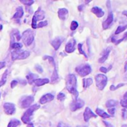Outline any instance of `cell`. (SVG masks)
Wrapping results in <instances>:
<instances>
[{"label":"cell","instance_id":"33","mask_svg":"<svg viewBox=\"0 0 127 127\" xmlns=\"http://www.w3.org/2000/svg\"><path fill=\"white\" fill-rule=\"evenodd\" d=\"M47 26V21H43V22H40L38 25H37V28H41Z\"/></svg>","mask_w":127,"mask_h":127},{"label":"cell","instance_id":"51","mask_svg":"<svg viewBox=\"0 0 127 127\" xmlns=\"http://www.w3.org/2000/svg\"><path fill=\"white\" fill-rule=\"evenodd\" d=\"M122 127H127V125H123Z\"/></svg>","mask_w":127,"mask_h":127},{"label":"cell","instance_id":"29","mask_svg":"<svg viewBox=\"0 0 127 127\" xmlns=\"http://www.w3.org/2000/svg\"><path fill=\"white\" fill-rule=\"evenodd\" d=\"M20 2L26 5H31L34 2V0H20Z\"/></svg>","mask_w":127,"mask_h":127},{"label":"cell","instance_id":"3","mask_svg":"<svg viewBox=\"0 0 127 127\" xmlns=\"http://www.w3.org/2000/svg\"><path fill=\"white\" fill-rule=\"evenodd\" d=\"M40 108V105L38 104H35L32 105L23 114V116L22 117V120L24 123H28L30 122L31 120V117L32 116L33 113L34 112V111L37 110Z\"/></svg>","mask_w":127,"mask_h":127},{"label":"cell","instance_id":"32","mask_svg":"<svg viewBox=\"0 0 127 127\" xmlns=\"http://www.w3.org/2000/svg\"><path fill=\"white\" fill-rule=\"evenodd\" d=\"M78 49H79V52L80 54L85 55V58H88L87 55L85 54V52L83 51V49H82V43H79V45H78Z\"/></svg>","mask_w":127,"mask_h":127},{"label":"cell","instance_id":"34","mask_svg":"<svg viewBox=\"0 0 127 127\" xmlns=\"http://www.w3.org/2000/svg\"><path fill=\"white\" fill-rule=\"evenodd\" d=\"M126 39H127V32H126V33L124 34V37H123V38H121V39H120L119 40L116 41V42H115V44H119L120 43H121L122 41H123V40H126Z\"/></svg>","mask_w":127,"mask_h":127},{"label":"cell","instance_id":"46","mask_svg":"<svg viewBox=\"0 0 127 127\" xmlns=\"http://www.w3.org/2000/svg\"><path fill=\"white\" fill-rule=\"evenodd\" d=\"M123 99H124L125 100H127V92L124 94V96H123Z\"/></svg>","mask_w":127,"mask_h":127},{"label":"cell","instance_id":"2","mask_svg":"<svg viewBox=\"0 0 127 127\" xmlns=\"http://www.w3.org/2000/svg\"><path fill=\"white\" fill-rule=\"evenodd\" d=\"M34 38V32L31 29L25 31L22 35V40L26 46H30Z\"/></svg>","mask_w":127,"mask_h":127},{"label":"cell","instance_id":"5","mask_svg":"<svg viewBox=\"0 0 127 127\" xmlns=\"http://www.w3.org/2000/svg\"><path fill=\"white\" fill-rule=\"evenodd\" d=\"M45 18V13L43 10L39 8L34 14L32 18V26L33 29H37V22L40 20H43Z\"/></svg>","mask_w":127,"mask_h":127},{"label":"cell","instance_id":"9","mask_svg":"<svg viewBox=\"0 0 127 127\" xmlns=\"http://www.w3.org/2000/svg\"><path fill=\"white\" fill-rule=\"evenodd\" d=\"M34 102V96H26L23 99L21 100V107L25 108H28L29 107L32 103Z\"/></svg>","mask_w":127,"mask_h":127},{"label":"cell","instance_id":"43","mask_svg":"<svg viewBox=\"0 0 127 127\" xmlns=\"http://www.w3.org/2000/svg\"><path fill=\"white\" fill-rule=\"evenodd\" d=\"M99 70H100L101 72L104 73H107V72H108V70H107L105 67H101L99 68Z\"/></svg>","mask_w":127,"mask_h":127},{"label":"cell","instance_id":"23","mask_svg":"<svg viewBox=\"0 0 127 127\" xmlns=\"http://www.w3.org/2000/svg\"><path fill=\"white\" fill-rule=\"evenodd\" d=\"M118 104V102L117 100H114V99H109L105 103V106L108 108H114V106H116Z\"/></svg>","mask_w":127,"mask_h":127},{"label":"cell","instance_id":"14","mask_svg":"<svg viewBox=\"0 0 127 127\" xmlns=\"http://www.w3.org/2000/svg\"><path fill=\"white\" fill-rule=\"evenodd\" d=\"M63 39H64L63 37H58L55 38V39L51 42L52 46L54 47V49H55V50H58V48L60 47L61 44L62 43V42H63V40H64Z\"/></svg>","mask_w":127,"mask_h":127},{"label":"cell","instance_id":"31","mask_svg":"<svg viewBox=\"0 0 127 127\" xmlns=\"http://www.w3.org/2000/svg\"><path fill=\"white\" fill-rule=\"evenodd\" d=\"M78 26H79V23L76 21H73L71 23V26H70V29L74 31L78 28Z\"/></svg>","mask_w":127,"mask_h":127},{"label":"cell","instance_id":"10","mask_svg":"<svg viewBox=\"0 0 127 127\" xmlns=\"http://www.w3.org/2000/svg\"><path fill=\"white\" fill-rule=\"evenodd\" d=\"M113 20H114L113 14H112L111 11L109 10V13H108V17H107V19H106V20L103 22V23H102V28H103V29H107L111 26V24L112 23Z\"/></svg>","mask_w":127,"mask_h":127},{"label":"cell","instance_id":"21","mask_svg":"<svg viewBox=\"0 0 127 127\" xmlns=\"http://www.w3.org/2000/svg\"><path fill=\"white\" fill-rule=\"evenodd\" d=\"M37 77H38V76H37V75H36V74H33V73H31V74H29V75L26 76V79H27V80H28L29 83L30 85H32V84H33V83H34V82L36 79H37Z\"/></svg>","mask_w":127,"mask_h":127},{"label":"cell","instance_id":"19","mask_svg":"<svg viewBox=\"0 0 127 127\" xmlns=\"http://www.w3.org/2000/svg\"><path fill=\"white\" fill-rule=\"evenodd\" d=\"M110 52H111V49H110V48L106 49L104 53H103V55L99 59V63H104V62L107 60V58H108V55H109V54H110Z\"/></svg>","mask_w":127,"mask_h":127},{"label":"cell","instance_id":"24","mask_svg":"<svg viewBox=\"0 0 127 127\" xmlns=\"http://www.w3.org/2000/svg\"><path fill=\"white\" fill-rule=\"evenodd\" d=\"M93 83V79L91 78H88V79H83V87L84 88H87L89 86H91Z\"/></svg>","mask_w":127,"mask_h":127},{"label":"cell","instance_id":"36","mask_svg":"<svg viewBox=\"0 0 127 127\" xmlns=\"http://www.w3.org/2000/svg\"><path fill=\"white\" fill-rule=\"evenodd\" d=\"M35 69H36V70H37L38 73H43V70L42 67H41L40 65H39V64L35 65Z\"/></svg>","mask_w":127,"mask_h":127},{"label":"cell","instance_id":"28","mask_svg":"<svg viewBox=\"0 0 127 127\" xmlns=\"http://www.w3.org/2000/svg\"><path fill=\"white\" fill-rule=\"evenodd\" d=\"M58 73H57V70L55 69V70H54V72H53V73H52V78H51V81H52V82H55V81L58 79Z\"/></svg>","mask_w":127,"mask_h":127},{"label":"cell","instance_id":"27","mask_svg":"<svg viewBox=\"0 0 127 127\" xmlns=\"http://www.w3.org/2000/svg\"><path fill=\"white\" fill-rule=\"evenodd\" d=\"M22 44L20 43H13V44H11V48L14 49H19L22 48Z\"/></svg>","mask_w":127,"mask_h":127},{"label":"cell","instance_id":"42","mask_svg":"<svg viewBox=\"0 0 127 127\" xmlns=\"http://www.w3.org/2000/svg\"><path fill=\"white\" fill-rule=\"evenodd\" d=\"M103 123H104V124L105 125L106 127H114V126L111 123H108L107 121H103Z\"/></svg>","mask_w":127,"mask_h":127},{"label":"cell","instance_id":"11","mask_svg":"<svg viewBox=\"0 0 127 127\" xmlns=\"http://www.w3.org/2000/svg\"><path fill=\"white\" fill-rule=\"evenodd\" d=\"M4 110L7 114H13L15 112V105L13 103L7 102L4 104Z\"/></svg>","mask_w":127,"mask_h":127},{"label":"cell","instance_id":"22","mask_svg":"<svg viewBox=\"0 0 127 127\" xmlns=\"http://www.w3.org/2000/svg\"><path fill=\"white\" fill-rule=\"evenodd\" d=\"M96 114H97L98 115H99V116L102 117V118H109V117H111L108 114H107L105 111H104L103 110H102V109H100V108H96Z\"/></svg>","mask_w":127,"mask_h":127},{"label":"cell","instance_id":"52","mask_svg":"<svg viewBox=\"0 0 127 127\" xmlns=\"http://www.w3.org/2000/svg\"><path fill=\"white\" fill-rule=\"evenodd\" d=\"M77 127H84V126H77Z\"/></svg>","mask_w":127,"mask_h":127},{"label":"cell","instance_id":"47","mask_svg":"<svg viewBox=\"0 0 127 127\" xmlns=\"http://www.w3.org/2000/svg\"><path fill=\"white\" fill-rule=\"evenodd\" d=\"M123 15H125V16L127 17V11H123Z\"/></svg>","mask_w":127,"mask_h":127},{"label":"cell","instance_id":"16","mask_svg":"<svg viewBox=\"0 0 127 127\" xmlns=\"http://www.w3.org/2000/svg\"><path fill=\"white\" fill-rule=\"evenodd\" d=\"M58 14V17L61 20H64L68 17V10L66 8H61V9H59Z\"/></svg>","mask_w":127,"mask_h":127},{"label":"cell","instance_id":"17","mask_svg":"<svg viewBox=\"0 0 127 127\" xmlns=\"http://www.w3.org/2000/svg\"><path fill=\"white\" fill-rule=\"evenodd\" d=\"M91 12L94 13L97 17H102L105 14V12L102 11V9L99 8V7H94V8H91Z\"/></svg>","mask_w":127,"mask_h":127},{"label":"cell","instance_id":"41","mask_svg":"<svg viewBox=\"0 0 127 127\" xmlns=\"http://www.w3.org/2000/svg\"><path fill=\"white\" fill-rule=\"evenodd\" d=\"M58 127H70L68 125L65 124V123H59L58 125Z\"/></svg>","mask_w":127,"mask_h":127},{"label":"cell","instance_id":"4","mask_svg":"<svg viewBox=\"0 0 127 127\" xmlns=\"http://www.w3.org/2000/svg\"><path fill=\"white\" fill-rule=\"evenodd\" d=\"M96 85L99 90L102 91L105 88L108 82V78L104 74H97L95 77Z\"/></svg>","mask_w":127,"mask_h":127},{"label":"cell","instance_id":"8","mask_svg":"<svg viewBox=\"0 0 127 127\" xmlns=\"http://www.w3.org/2000/svg\"><path fill=\"white\" fill-rule=\"evenodd\" d=\"M85 105V102L82 99H76L70 104V110L72 111H75L81 108H82Z\"/></svg>","mask_w":127,"mask_h":127},{"label":"cell","instance_id":"45","mask_svg":"<svg viewBox=\"0 0 127 127\" xmlns=\"http://www.w3.org/2000/svg\"><path fill=\"white\" fill-rule=\"evenodd\" d=\"M127 71V61L125 62V66H124V72Z\"/></svg>","mask_w":127,"mask_h":127},{"label":"cell","instance_id":"40","mask_svg":"<svg viewBox=\"0 0 127 127\" xmlns=\"http://www.w3.org/2000/svg\"><path fill=\"white\" fill-rule=\"evenodd\" d=\"M17 84H18V82H17V81H16V80L12 81V82H11V88H15V87L17 85Z\"/></svg>","mask_w":127,"mask_h":127},{"label":"cell","instance_id":"18","mask_svg":"<svg viewBox=\"0 0 127 127\" xmlns=\"http://www.w3.org/2000/svg\"><path fill=\"white\" fill-rule=\"evenodd\" d=\"M49 82V80L48 79H37L34 82V85L37 87H40V86H42L45 84H47Z\"/></svg>","mask_w":127,"mask_h":127},{"label":"cell","instance_id":"7","mask_svg":"<svg viewBox=\"0 0 127 127\" xmlns=\"http://www.w3.org/2000/svg\"><path fill=\"white\" fill-rule=\"evenodd\" d=\"M76 70L81 76H85L91 73V67L89 64H82L77 67Z\"/></svg>","mask_w":127,"mask_h":127},{"label":"cell","instance_id":"53","mask_svg":"<svg viewBox=\"0 0 127 127\" xmlns=\"http://www.w3.org/2000/svg\"><path fill=\"white\" fill-rule=\"evenodd\" d=\"M0 96H1V94H0Z\"/></svg>","mask_w":127,"mask_h":127},{"label":"cell","instance_id":"39","mask_svg":"<svg viewBox=\"0 0 127 127\" xmlns=\"http://www.w3.org/2000/svg\"><path fill=\"white\" fill-rule=\"evenodd\" d=\"M120 104H121V105H122L123 108H127V100H125V99H123V100H121V102H120Z\"/></svg>","mask_w":127,"mask_h":127},{"label":"cell","instance_id":"44","mask_svg":"<svg viewBox=\"0 0 127 127\" xmlns=\"http://www.w3.org/2000/svg\"><path fill=\"white\" fill-rule=\"evenodd\" d=\"M5 66V61L0 62V70H1L2 68H3Z\"/></svg>","mask_w":127,"mask_h":127},{"label":"cell","instance_id":"15","mask_svg":"<svg viewBox=\"0 0 127 127\" xmlns=\"http://www.w3.org/2000/svg\"><path fill=\"white\" fill-rule=\"evenodd\" d=\"M54 99V96L51 94H47L44 96H43L40 99V104H45L46 102H49L52 101Z\"/></svg>","mask_w":127,"mask_h":127},{"label":"cell","instance_id":"54","mask_svg":"<svg viewBox=\"0 0 127 127\" xmlns=\"http://www.w3.org/2000/svg\"><path fill=\"white\" fill-rule=\"evenodd\" d=\"M0 19H1V17H0Z\"/></svg>","mask_w":127,"mask_h":127},{"label":"cell","instance_id":"48","mask_svg":"<svg viewBox=\"0 0 127 127\" xmlns=\"http://www.w3.org/2000/svg\"><path fill=\"white\" fill-rule=\"evenodd\" d=\"M27 127H34V125L32 123H29L28 126H27Z\"/></svg>","mask_w":127,"mask_h":127},{"label":"cell","instance_id":"49","mask_svg":"<svg viewBox=\"0 0 127 127\" xmlns=\"http://www.w3.org/2000/svg\"><path fill=\"white\" fill-rule=\"evenodd\" d=\"M82 7H83V6H80V7H79V11H82Z\"/></svg>","mask_w":127,"mask_h":127},{"label":"cell","instance_id":"37","mask_svg":"<svg viewBox=\"0 0 127 127\" xmlns=\"http://www.w3.org/2000/svg\"><path fill=\"white\" fill-rule=\"evenodd\" d=\"M57 98H58V99H59V100H64V99H65V94H63V93H60V94L58 95Z\"/></svg>","mask_w":127,"mask_h":127},{"label":"cell","instance_id":"6","mask_svg":"<svg viewBox=\"0 0 127 127\" xmlns=\"http://www.w3.org/2000/svg\"><path fill=\"white\" fill-rule=\"evenodd\" d=\"M29 55L30 52L29 51H13L11 52V59L13 61L26 59Z\"/></svg>","mask_w":127,"mask_h":127},{"label":"cell","instance_id":"30","mask_svg":"<svg viewBox=\"0 0 127 127\" xmlns=\"http://www.w3.org/2000/svg\"><path fill=\"white\" fill-rule=\"evenodd\" d=\"M124 85H125L124 83H120V84L117 85V86L111 85V86L110 87V90H111V91H115V90H117V89H118V88H120V87H123V86H124Z\"/></svg>","mask_w":127,"mask_h":127},{"label":"cell","instance_id":"38","mask_svg":"<svg viewBox=\"0 0 127 127\" xmlns=\"http://www.w3.org/2000/svg\"><path fill=\"white\" fill-rule=\"evenodd\" d=\"M108 113H109V115L110 116H113L115 113V108H108Z\"/></svg>","mask_w":127,"mask_h":127},{"label":"cell","instance_id":"25","mask_svg":"<svg viewBox=\"0 0 127 127\" xmlns=\"http://www.w3.org/2000/svg\"><path fill=\"white\" fill-rule=\"evenodd\" d=\"M20 125V122L17 119H13L10 121L8 125V127H17Z\"/></svg>","mask_w":127,"mask_h":127},{"label":"cell","instance_id":"13","mask_svg":"<svg viewBox=\"0 0 127 127\" xmlns=\"http://www.w3.org/2000/svg\"><path fill=\"white\" fill-rule=\"evenodd\" d=\"M75 46H76V40L74 39H71L66 45L65 50L68 53H71L75 51Z\"/></svg>","mask_w":127,"mask_h":127},{"label":"cell","instance_id":"26","mask_svg":"<svg viewBox=\"0 0 127 127\" xmlns=\"http://www.w3.org/2000/svg\"><path fill=\"white\" fill-rule=\"evenodd\" d=\"M7 75H8V70H6L4 73L2 78V80H0V88H1V86H2L3 85H5V83L7 80Z\"/></svg>","mask_w":127,"mask_h":127},{"label":"cell","instance_id":"50","mask_svg":"<svg viewBox=\"0 0 127 127\" xmlns=\"http://www.w3.org/2000/svg\"><path fill=\"white\" fill-rule=\"evenodd\" d=\"M1 30H2V26L0 24V31H1Z\"/></svg>","mask_w":127,"mask_h":127},{"label":"cell","instance_id":"35","mask_svg":"<svg viewBox=\"0 0 127 127\" xmlns=\"http://www.w3.org/2000/svg\"><path fill=\"white\" fill-rule=\"evenodd\" d=\"M43 59L45 60V59H48L49 60V62H51L53 65H55V62H54V58H52V57H51V56H45L44 58H43Z\"/></svg>","mask_w":127,"mask_h":127},{"label":"cell","instance_id":"1","mask_svg":"<svg viewBox=\"0 0 127 127\" xmlns=\"http://www.w3.org/2000/svg\"><path fill=\"white\" fill-rule=\"evenodd\" d=\"M66 85H67V89L68 90V91L73 94L75 96L76 98H77L78 95H79V92L76 90V84H77V80H76V77L75 75L73 74H69L67 76L66 79Z\"/></svg>","mask_w":127,"mask_h":127},{"label":"cell","instance_id":"12","mask_svg":"<svg viewBox=\"0 0 127 127\" xmlns=\"http://www.w3.org/2000/svg\"><path fill=\"white\" fill-rule=\"evenodd\" d=\"M91 117H96V115L91 111L90 108L87 107L84 112V120L85 122H88V120Z\"/></svg>","mask_w":127,"mask_h":127},{"label":"cell","instance_id":"20","mask_svg":"<svg viewBox=\"0 0 127 127\" xmlns=\"http://www.w3.org/2000/svg\"><path fill=\"white\" fill-rule=\"evenodd\" d=\"M23 14H24V11H23V9L22 7H19L17 8V12L14 14L13 18L14 19H17V18H21L23 16Z\"/></svg>","mask_w":127,"mask_h":127}]
</instances>
